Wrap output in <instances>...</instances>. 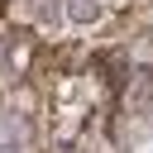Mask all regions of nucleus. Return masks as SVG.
<instances>
[{"label":"nucleus","instance_id":"nucleus-1","mask_svg":"<svg viewBox=\"0 0 153 153\" xmlns=\"http://www.w3.org/2000/svg\"><path fill=\"white\" fill-rule=\"evenodd\" d=\"M67 19H72V24H96V19H100V5H91V0H67Z\"/></svg>","mask_w":153,"mask_h":153},{"label":"nucleus","instance_id":"nucleus-2","mask_svg":"<svg viewBox=\"0 0 153 153\" xmlns=\"http://www.w3.org/2000/svg\"><path fill=\"white\" fill-rule=\"evenodd\" d=\"M0 153H14V143H10V139H5V143H0Z\"/></svg>","mask_w":153,"mask_h":153}]
</instances>
